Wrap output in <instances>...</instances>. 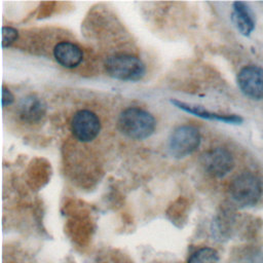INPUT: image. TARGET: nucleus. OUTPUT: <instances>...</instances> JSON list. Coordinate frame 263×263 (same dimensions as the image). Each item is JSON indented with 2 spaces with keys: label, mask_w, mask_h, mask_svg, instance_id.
<instances>
[{
  "label": "nucleus",
  "mask_w": 263,
  "mask_h": 263,
  "mask_svg": "<svg viewBox=\"0 0 263 263\" xmlns=\"http://www.w3.org/2000/svg\"><path fill=\"white\" fill-rule=\"evenodd\" d=\"M155 126L153 115L139 107L126 108L118 117L119 130L133 140L149 138L154 133Z\"/></svg>",
  "instance_id": "1"
},
{
  "label": "nucleus",
  "mask_w": 263,
  "mask_h": 263,
  "mask_svg": "<svg viewBox=\"0 0 263 263\" xmlns=\"http://www.w3.org/2000/svg\"><path fill=\"white\" fill-rule=\"evenodd\" d=\"M263 186L259 177L251 172L237 175L229 185L231 199L239 206H253L262 197Z\"/></svg>",
  "instance_id": "2"
},
{
  "label": "nucleus",
  "mask_w": 263,
  "mask_h": 263,
  "mask_svg": "<svg viewBox=\"0 0 263 263\" xmlns=\"http://www.w3.org/2000/svg\"><path fill=\"white\" fill-rule=\"evenodd\" d=\"M104 65L110 77L122 81L141 80L146 73L145 64L138 57L130 54L111 55Z\"/></svg>",
  "instance_id": "3"
},
{
  "label": "nucleus",
  "mask_w": 263,
  "mask_h": 263,
  "mask_svg": "<svg viewBox=\"0 0 263 263\" xmlns=\"http://www.w3.org/2000/svg\"><path fill=\"white\" fill-rule=\"evenodd\" d=\"M200 141V133L195 126L189 124L179 125L168 138L170 153L176 158L185 157L199 147Z\"/></svg>",
  "instance_id": "4"
},
{
  "label": "nucleus",
  "mask_w": 263,
  "mask_h": 263,
  "mask_svg": "<svg viewBox=\"0 0 263 263\" xmlns=\"http://www.w3.org/2000/svg\"><path fill=\"white\" fill-rule=\"evenodd\" d=\"M200 161L204 171L215 178L226 176L234 166L231 152L224 147H216L204 152Z\"/></svg>",
  "instance_id": "5"
},
{
  "label": "nucleus",
  "mask_w": 263,
  "mask_h": 263,
  "mask_svg": "<svg viewBox=\"0 0 263 263\" xmlns=\"http://www.w3.org/2000/svg\"><path fill=\"white\" fill-rule=\"evenodd\" d=\"M100 129L99 117L89 110H79L71 119L72 134L81 142L92 141L99 135Z\"/></svg>",
  "instance_id": "6"
},
{
  "label": "nucleus",
  "mask_w": 263,
  "mask_h": 263,
  "mask_svg": "<svg viewBox=\"0 0 263 263\" xmlns=\"http://www.w3.org/2000/svg\"><path fill=\"white\" fill-rule=\"evenodd\" d=\"M240 90L252 100L263 99V68L249 65L240 69L236 77Z\"/></svg>",
  "instance_id": "7"
},
{
  "label": "nucleus",
  "mask_w": 263,
  "mask_h": 263,
  "mask_svg": "<svg viewBox=\"0 0 263 263\" xmlns=\"http://www.w3.org/2000/svg\"><path fill=\"white\" fill-rule=\"evenodd\" d=\"M171 103L175 105L177 108L194 114L195 116H198L200 118L204 119H210V120H217V121H222L225 123H230V124H240L243 119L236 114H220L216 112H212L206 110L205 108L199 106V105H194V104H188L185 102H181L176 99H172Z\"/></svg>",
  "instance_id": "8"
},
{
  "label": "nucleus",
  "mask_w": 263,
  "mask_h": 263,
  "mask_svg": "<svg viewBox=\"0 0 263 263\" xmlns=\"http://www.w3.org/2000/svg\"><path fill=\"white\" fill-rule=\"evenodd\" d=\"M53 57L55 61L65 68L77 67L83 59L81 48L70 41H62L53 48Z\"/></svg>",
  "instance_id": "9"
},
{
  "label": "nucleus",
  "mask_w": 263,
  "mask_h": 263,
  "mask_svg": "<svg viewBox=\"0 0 263 263\" xmlns=\"http://www.w3.org/2000/svg\"><path fill=\"white\" fill-rule=\"evenodd\" d=\"M232 22L240 34L249 36L255 29V16L246 2L235 1L232 6Z\"/></svg>",
  "instance_id": "10"
},
{
  "label": "nucleus",
  "mask_w": 263,
  "mask_h": 263,
  "mask_svg": "<svg viewBox=\"0 0 263 263\" xmlns=\"http://www.w3.org/2000/svg\"><path fill=\"white\" fill-rule=\"evenodd\" d=\"M46 106L44 102L36 96H28L22 100L18 106L21 118L27 122H37L45 114Z\"/></svg>",
  "instance_id": "11"
},
{
  "label": "nucleus",
  "mask_w": 263,
  "mask_h": 263,
  "mask_svg": "<svg viewBox=\"0 0 263 263\" xmlns=\"http://www.w3.org/2000/svg\"><path fill=\"white\" fill-rule=\"evenodd\" d=\"M218 252L212 248L204 247L194 252L190 256L188 263H218Z\"/></svg>",
  "instance_id": "12"
},
{
  "label": "nucleus",
  "mask_w": 263,
  "mask_h": 263,
  "mask_svg": "<svg viewBox=\"0 0 263 263\" xmlns=\"http://www.w3.org/2000/svg\"><path fill=\"white\" fill-rule=\"evenodd\" d=\"M17 36L18 33L16 29L4 26L2 28V47L5 48L10 46L17 39Z\"/></svg>",
  "instance_id": "13"
},
{
  "label": "nucleus",
  "mask_w": 263,
  "mask_h": 263,
  "mask_svg": "<svg viewBox=\"0 0 263 263\" xmlns=\"http://www.w3.org/2000/svg\"><path fill=\"white\" fill-rule=\"evenodd\" d=\"M13 102H14V97L11 93V91L7 87L3 86L2 87V106H3V108L10 106Z\"/></svg>",
  "instance_id": "14"
}]
</instances>
